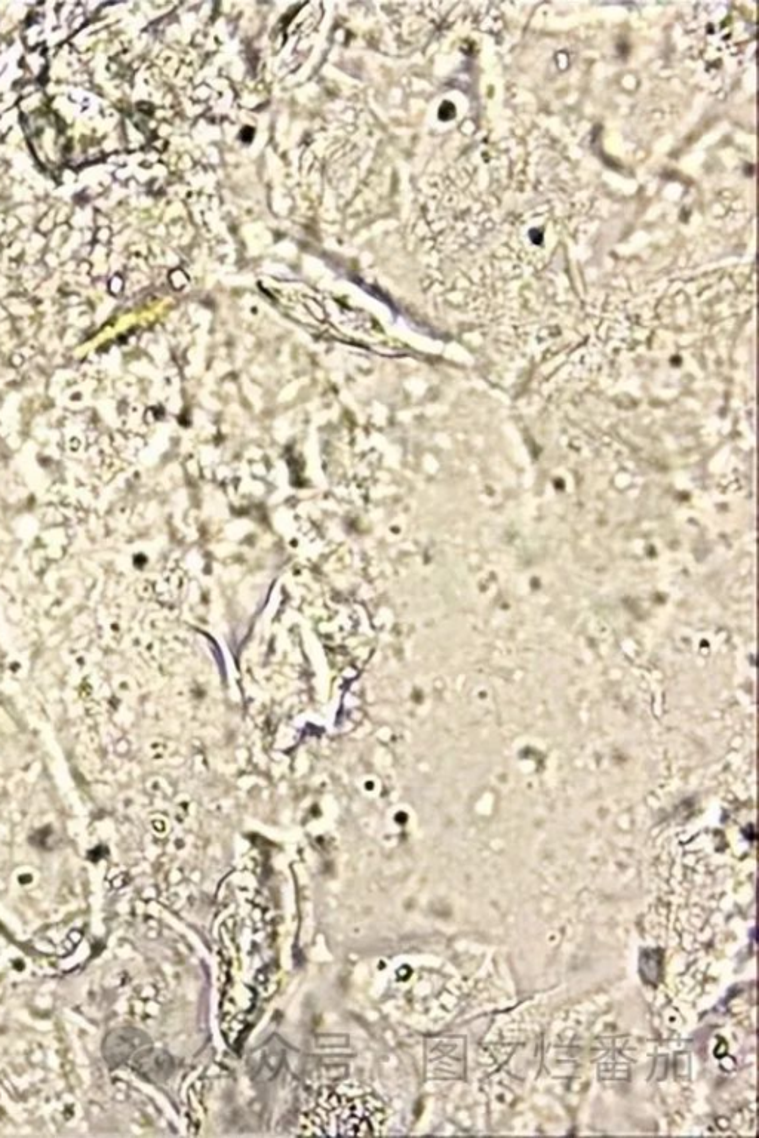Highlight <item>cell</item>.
I'll use <instances>...</instances> for the list:
<instances>
[{"label":"cell","instance_id":"cell-2","mask_svg":"<svg viewBox=\"0 0 759 1138\" xmlns=\"http://www.w3.org/2000/svg\"><path fill=\"white\" fill-rule=\"evenodd\" d=\"M149 1044V1038L140 1030L131 1027L113 1030L104 1039L103 1054L112 1069L131 1060L137 1051Z\"/></svg>","mask_w":759,"mask_h":1138},{"label":"cell","instance_id":"cell-3","mask_svg":"<svg viewBox=\"0 0 759 1138\" xmlns=\"http://www.w3.org/2000/svg\"><path fill=\"white\" fill-rule=\"evenodd\" d=\"M132 1067L149 1081H165L172 1072V1060L164 1051L141 1048L132 1056Z\"/></svg>","mask_w":759,"mask_h":1138},{"label":"cell","instance_id":"cell-1","mask_svg":"<svg viewBox=\"0 0 759 1138\" xmlns=\"http://www.w3.org/2000/svg\"><path fill=\"white\" fill-rule=\"evenodd\" d=\"M380 1101L367 1091H327L304 1118L301 1131L318 1136H377L383 1127Z\"/></svg>","mask_w":759,"mask_h":1138}]
</instances>
